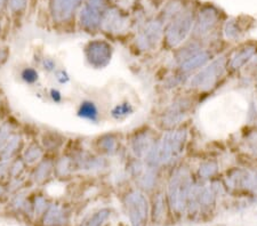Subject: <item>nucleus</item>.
Instances as JSON below:
<instances>
[{
  "label": "nucleus",
  "instance_id": "1",
  "mask_svg": "<svg viewBox=\"0 0 257 226\" xmlns=\"http://www.w3.org/2000/svg\"><path fill=\"white\" fill-rule=\"evenodd\" d=\"M186 136H188V133L185 129L168 130L164 134L163 138L155 143L147 155L149 166L157 169L164 164L172 163L174 160H176L184 151Z\"/></svg>",
  "mask_w": 257,
  "mask_h": 226
},
{
  "label": "nucleus",
  "instance_id": "2",
  "mask_svg": "<svg viewBox=\"0 0 257 226\" xmlns=\"http://www.w3.org/2000/svg\"><path fill=\"white\" fill-rule=\"evenodd\" d=\"M192 176L188 169H178L173 174L168 184V200L172 209L181 213L188 207L190 193L193 187Z\"/></svg>",
  "mask_w": 257,
  "mask_h": 226
},
{
  "label": "nucleus",
  "instance_id": "3",
  "mask_svg": "<svg viewBox=\"0 0 257 226\" xmlns=\"http://www.w3.org/2000/svg\"><path fill=\"white\" fill-rule=\"evenodd\" d=\"M226 70V60L224 57H218L209 65H205V68L200 69V71L191 78L190 86L200 92L210 90L222 79Z\"/></svg>",
  "mask_w": 257,
  "mask_h": 226
},
{
  "label": "nucleus",
  "instance_id": "4",
  "mask_svg": "<svg viewBox=\"0 0 257 226\" xmlns=\"http://www.w3.org/2000/svg\"><path fill=\"white\" fill-rule=\"evenodd\" d=\"M113 48L104 40H94L86 45L85 57L90 67L94 69H103L111 62Z\"/></svg>",
  "mask_w": 257,
  "mask_h": 226
},
{
  "label": "nucleus",
  "instance_id": "5",
  "mask_svg": "<svg viewBox=\"0 0 257 226\" xmlns=\"http://www.w3.org/2000/svg\"><path fill=\"white\" fill-rule=\"evenodd\" d=\"M125 205L132 226H143L148 219L149 210L148 200L143 193L134 191L127 194Z\"/></svg>",
  "mask_w": 257,
  "mask_h": 226
},
{
  "label": "nucleus",
  "instance_id": "6",
  "mask_svg": "<svg viewBox=\"0 0 257 226\" xmlns=\"http://www.w3.org/2000/svg\"><path fill=\"white\" fill-rule=\"evenodd\" d=\"M192 27V20L190 15H180L173 21L166 30L165 39L169 47H176L185 40Z\"/></svg>",
  "mask_w": 257,
  "mask_h": 226
},
{
  "label": "nucleus",
  "instance_id": "7",
  "mask_svg": "<svg viewBox=\"0 0 257 226\" xmlns=\"http://www.w3.org/2000/svg\"><path fill=\"white\" fill-rule=\"evenodd\" d=\"M190 109H191V102L188 98H180V100L174 102L164 112L163 120H161L163 126L167 129L175 128L176 125L183 121L185 117L188 116Z\"/></svg>",
  "mask_w": 257,
  "mask_h": 226
},
{
  "label": "nucleus",
  "instance_id": "8",
  "mask_svg": "<svg viewBox=\"0 0 257 226\" xmlns=\"http://www.w3.org/2000/svg\"><path fill=\"white\" fill-rule=\"evenodd\" d=\"M103 13H104L103 0H89L81 12V24L87 30H95L101 26Z\"/></svg>",
  "mask_w": 257,
  "mask_h": 226
},
{
  "label": "nucleus",
  "instance_id": "9",
  "mask_svg": "<svg viewBox=\"0 0 257 226\" xmlns=\"http://www.w3.org/2000/svg\"><path fill=\"white\" fill-rule=\"evenodd\" d=\"M210 57V52L207 51V49H200V51L197 52L196 54H193L183 62H181V63L178 64V68H180L181 73L188 75V73H191L193 71H196V70L204 68L209 62Z\"/></svg>",
  "mask_w": 257,
  "mask_h": 226
},
{
  "label": "nucleus",
  "instance_id": "10",
  "mask_svg": "<svg viewBox=\"0 0 257 226\" xmlns=\"http://www.w3.org/2000/svg\"><path fill=\"white\" fill-rule=\"evenodd\" d=\"M81 0H51V11L53 18L59 22H63L71 18Z\"/></svg>",
  "mask_w": 257,
  "mask_h": 226
},
{
  "label": "nucleus",
  "instance_id": "11",
  "mask_svg": "<svg viewBox=\"0 0 257 226\" xmlns=\"http://www.w3.org/2000/svg\"><path fill=\"white\" fill-rule=\"evenodd\" d=\"M161 36V30L158 26L156 24H151L147 28L142 35L140 36L138 39V45L141 49L143 51H151L152 48H155L157 43L160 40Z\"/></svg>",
  "mask_w": 257,
  "mask_h": 226
},
{
  "label": "nucleus",
  "instance_id": "12",
  "mask_svg": "<svg viewBox=\"0 0 257 226\" xmlns=\"http://www.w3.org/2000/svg\"><path fill=\"white\" fill-rule=\"evenodd\" d=\"M155 139H153L148 133H141L133 138L132 147L136 157L147 158V155L149 154V152L151 151L153 145H155Z\"/></svg>",
  "mask_w": 257,
  "mask_h": 226
},
{
  "label": "nucleus",
  "instance_id": "13",
  "mask_svg": "<svg viewBox=\"0 0 257 226\" xmlns=\"http://www.w3.org/2000/svg\"><path fill=\"white\" fill-rule=\"evenodd\" d=\"M252 55V51L250 48H242L239 49L234 53L233 55L230 57V60L226 61L227 70H232V71H237L238 69H241L244 64Z\"/></svg>",
  "mask_w": 257,
  "mask_h": 226
},
{
  "label": "nucleus",
  "instance_id": "14",
  "mask_svg": "<svg viewBox=\"0 0 257 226\" xmlns=\"http://www.w3.org/2000/svg\"><path fill=\"white\" fill-rule=\"evenodd\" d=\"M66 220V213L63 208L59 205H51L45 213L44 225L45 226H59Z\"/></svg>",
  "mask_w": 257,
  "mask_h": 226
},
{
  "label": "nucleus",
  "instance_id": "15",
  "mask_svg": "<svg viewBox=\"0 0 257 226\" xmlns=\"http://www.w3.org/2000/svg\"><path fill=\"white\" fill-rule=\"evenodd\" d=\"M78 117L90 122H97L99 113L97 105L92 101H82L77 111Z\"/></svg>",
  "mask_w": 257,
  "mask_h": 226
},
{
  "label": "nucleus",
  "instance_id": "16",
  "mask_svg": "<svg viewBox=\"0 0 257 226\" xmlns=\"http://www.w3.org/2000/svg\"><path fill=\"white\" fill-rule=\"evenodd\" d=\"M207 14H202V18L200 16V21L198 23V28H197V35L199 37H205L211 32L210 30H213V28L215 26V15L211 13L209 14L208 12H206Z\"/></svg>",
  "mask_w": 257,
  "mask_h": 226
},
{
  "label": "nucleus",
  "instance_id": "17",
  "mask_svg": "<svg viewBox=\"0 0 257 226\" xmlns=\"http://www.w3.org/2000/svg\"><path fill=\"white\" fill-rule=\"evenodd\" d=\"M134 112V108L131 104L130 102H122L120 104H117L114 108L111 110V116L115 120H122V119H126L130 117Z\"/></svg>",
  "mask_w": 257,
  "mask_h": 226
},
{
  "label": "nucleus",
  "instance_id": "18",
  "mask_svg": "<svg viewBox=\"0 0 257 226\" xmlns=\"http://www.w3.org/2000/svg\"><path fill=\"white\" fill-rule=\"evenodd\" d=\"M21 137L19 135H14V136H11V138L8 139V142L6 143V145L4 146V149L0 152V155L4 159H10L12 155H13L21 145Z\"/></svg>",
  "mask_w": 257,
  "mask_h": 226
},
{
  "label": "nucleus",
  "instance_id": "19",
  "mask_svg": "<svg viewBox=\"0 0 257 226\" xmlns=\"http://www.w3.org/2000/svg\"><path fill=\"white\" fill-rule=\"evenodd\" d=\"M98 147L107 154H113L118 149V141L112 135H105L98 142Z\"/></svg>",
  "mask_w": 257,
  "mask_h": 226
},
{
  "label": "nucleus",
  "instance_id": "20",
  "mask_svg": "<svg viewBox=\"0 0 257 226\" xmlns=\"http://www.w3.org/2000/svg\"><path fill=\"white\" fill-rule=\"evenodd\" d=\"M41 157H43V150H41V147L37 145V144H32V145L29 146L23 155L24 161L29 164L39 161Z\"/></svg>",
  "mask_w": 257,
  "mask_h": 226
},
{
  "label": "nucleus",
  "instance_id": "21",
  "mask_svg": "<svg viewBox=\"0 0 257 226\" xmlns=\"http://www.w3.org/2000/svg\"><path fill=\"white\" fill-rule=\"evenodd\" d=\"M110 213V209H101V210L95 212L94 215L90 217L88 221L86 223V226H101L107 218H109Z\"/></svg>",
  "mask_w": 257,
  "mask_h": 226
},
{
  "label": "nucleus",
  "instance_id": "22",
  "mask_svg": "<svg viewBox=\"0 0 257 226\" xmlns=\"http://www.w3.org/2000/svg\"><path fill=\"white\" fill-rule=\"evenodd\" d=\"M217 172V163L214 161H207L199 168V176L202 179H208Z\"/></svg>",
  "mask_w": 257,
  "mask_h": 226
},
{
  "label": "nucleus",
  "instance_id": "23",
  "mask_svg": "<svg viewBox=\"0 0 257 226\" xmlns=\"http://www.w3.org/2000/svg\"><path fill=\"white\" fill-rule=\"evenodd\" d=\"M52 163L51 162H41L38 168L36 169L35 175H33V177H35L36 182L41 183L44 182L45 179L47 177H49V175H51V171H52Z\"/></svg>",
  "mask_w": 257,
  "mask_h": 226
},
{
  "label": "nucleus",
  "instance_id": "24",
  "mask_svg": "<svg viewBox=\"0 0 257 226\" xmlns=\"http://www.w3.org/2000/svg\"><path fill=\"white\" fill-rule=\"evenodd\" d=\"M21 77H22V79L26 82H28V84H33V82L38 80V72H37L35 69L28 68L26 70H23Z\"/></svg>",
  "mask_w": 257,
  "mask_h": 226
},
{
  "label": "nucleus",
  "instance_id": "25",
  "mask_svg": "<svg viewBox=\"0 0 257 226\" xmlns=\"http://www.w3.org/2000/svg\"><path fill=\"white\" fill-rule=\"evenodd\" d=\"M11 138V128L8 125H4L0 127V151L6 145L8 139Z\"/></svg>",
  "mask_w": 257,
  "mask_h": 226
},
{
  "label": "nucleus",
  "instance_id": "26",
  "mask_svg": "<svg viewBox=\"0 0 257 226\" xmlns=\"http://www.w3.org/2000/svg\"><path fill=\"white\" fill-rule=\"evenodd\" d=\"M165 210V207H164V199H163V195L159 194L157 198L155 199V218L156 219H159L161 216H163Z\"/></svg>",
  "mask_w": 257,
  "mask_h": 226
},
{
  "label": "nucleus",
  "instance_id": "27",
  "mask_svg": "<svg viewBox=\"0 0 257 226\" xmlns=\"http://www.w3.org/2000/svg\"><path fill=\"white\" fill-rule=\"evenodd\" d=\"M28 0H10L11 10L13 12H21L27 6Z\"/></svg>",
  "mask_w": 257,
  "mask_h": 226
},
{
  "label": "nucleus",
  "instance_id": "28",
  "mask_svg": "<svg viewBox=\"0 0 257 226\" xmlns=\"http://www.w3.org/2000/svg\"><path fill=\"white\" fill-rule=\"evenodd\" d=\"M36 212L41 213L46 210L47 208V203H46V200H45L43 196H38V198L36 199Z\"/></svg>",
  "mask_w": 257,
  "mask_h": 226
},
{
  "label": "nucleus",
  "instance_id": "29",
  "mask_svg": "<svg viewBox=\"0 0 257 226\" xmlns=\"http://www.w3.org/2000/svg\"><path fill=\"white\" fill-rule=\"evenodd\" d=\"M43 65L44 69L47 70V71H53V70H55V63H54V61L51 59H45L43 62Z\"/></svg>",
  "mask_w": 257,
  "mask_h": 226
},
{
  "label": "nucleus",
  "instance_id": "30",
  "mask_svg": "<svg viewBox=\"0 0 257 226\" xmlns=\"http://www.w3.org/2000/svg\"><path fill=\"white\" fill-rule=\"evenodd\" d=\"M56 79L59 80V82H61V84H65V82L69 80V77L63 71V70H61V71H59V72L56 73Z\"/></svg>",
  "mask_w": 257,
  "mask_h": 226
},
{
  "label": "nucleus",
  "instance_id": "31",
  "mask_svg": "<svg viewBox=\"0 0 257 226\" xmlns=\"http://www.w3.org/2000/svg\"><path fill=\"white\" fill-rule=\"evenodd\" d=\"M51 96L53 98V101L55 103H60L62 100V96H61V93L59 92L57 89H52L51 90Z\"/></svg>",
  "mask_w": 257,
  "mask_h": 226
},
{
  "label": "nucleus",
  "instance_id": "32",
  "mask_svg": "<svg viewBox=\"0 0 257 226\" xmlns=\"http://www.w3.org/2000/svg\"><path fill=\"white\" fill-rule=\"evenodd\" d=\"M5 170H6V164H2V166H0V177L4 175Z\"/></svg>",
  "mask_w": 257,
  "mask_h": 226
},
{
  "label": "nucleus",
  "instance_id": "33",
  "mask_svg": "<svg viewBox=\"0 0 257 226\" xmlns=\"http://www.w3.org/2000/svg\"><path fill=\"white\" fill-rule=\"evenodd\" d=\"M3 4H4V0H0V7L3 6Z\"/></svg>",
  "mask_w": 257,
  "mask_h": 226
}]
</instances>
